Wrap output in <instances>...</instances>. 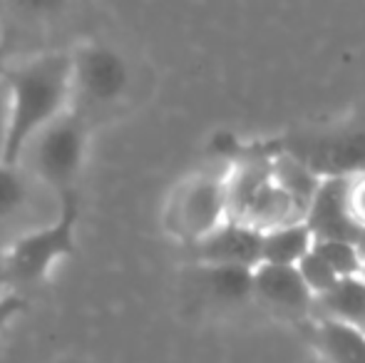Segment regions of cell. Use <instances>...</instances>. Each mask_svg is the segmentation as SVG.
Wrapping results in <instances>:
<instances>
[{
	"instance_id": "obj_6",
	"label": "cell",
	"mask_w": 365,
	"mask_h": 363,
	"mask_svg": "<svg viewBox=\"0 0 365 363\" xmlns=\"http://www.w3.org/2000/svg\"><path fill=\"white\" fill-rule=\"evenodd\" d=\"M130 83V73L120 53L100 43H87L73 53L75 97L90 105H110L120 100Z\"/></svg>"
},
{
	"instance_id": "obj_3",
	"label": "cell",
	"mask_w": 365,
	"mask_h": 363,
	"mask_svg": "<svg viewBox=\"0 0 365 363\" xmlns=\"http://www.w3.org/2000/svg\"><path fill=\"white\" fill-rule=\"evenodd\" d=\"M87 157V122L73 107L38 132L20 155L30 175L55 197L75 192V182Z\"/></svg>"
},
{
	"instance_id": "obj_9",
	"label": "cell",
	"mask_w": 365,
	"mask_h": 363,
	"mask_svg": "<svg viewBox=\"0 0 365 363\" xmlns=\"http://www.w3.org/2000/svg\"><path fill=\"white\" fill-rule=\"evenodd\" d=\"M202 267H239L254 272L261 264L264 232L226 219L207 239L194 247Z\"/></svg>"
},
{
	"instance_id": "obj_8",
	"label": "cell",
	"mask_w": 365,
	"mask_h": 363,
	"mask_svg": "<svg viewBox=\"0 0 365 363\" xmlns=\"http://www.w3.org/2000/svg\"><path fill=\"white\" fill-rule=\"evenodd\" d=\"M254 299L286 319H311L316 304L298 267L274 264H259L254 269Z\"/></svg>"
},
{
	"instance_id": "obj_19",
	"label": "cell",
	"mask_w": 365,
	"mask_h": 363,
	"mask_svg": "<svg viewBox=\"0 0 365 363\" xmlns=\"http://www.w3.org/2000/svg\"><path fill=\"white\" fill-rule=\"evenodd\" d=\"M10 85L8 78L0 75V162L5 157V147H8V137H10Z\"/></svg>"
},
{
	"instance_id": "obj_7",
	"label": "cell",
	"mask_w": 365,
	"mask_h": 363,
	"mask_svg": "<svg viewBox=\"0 0 365 363\" xmlns=\"http://www.w3.org/2000/svg\"><path fill=\"white\" fill-rule=\"evenodd\" d=\"M303 222L316 242H348L365 254V229L356 222L348 204V177H323Z\"/></svg>"
},
{
	"instance_id": "obj_14",
	"label": "cell",
	"mask_w": 365,
	"mask_h": 363,
	"mask_svg": "<svg viewBox=\"0 0 365 363\" xmlns=\"http://www.w3.org/2000/svg\"><path fill=\"white\" fill-rule=\"evenodd\" d=\"M271 167H274V177L279 187L289 194L291 202L301 209L303 219H306V212L316 197L318 187H321L323 177L316 170H311L306 162L298 160L296 155H286V152L271 157Z\"/></svg>"
},
{
	"instance_id": "obj_11",
	"label": "cell",
	"mask_w": 365,
	"mask_h": 363,
	"mask_svg": "<svg viewBox=\"0 0 365 363\" xmlns=\"http://www.w3.org/2000/svg\"><path fill=\"white\" fill-rule=\"evenodd\" d=\"M38 184L23 165L0 162V232H10L15 222H23L33 212Z\"/></svg>"
},
{
	"instance_id": "obj_17",
	"label": "cell",
	"mask_w": 365,
	"mask_h": 363,
	"mask_svg": "<svg viewBox=\"0 0 365 363\" xmlns=\"http://www.w3.org/2000/svg\"><path fill=\"white\" fill-rule=\"evenodd\" d=\"M298 272H301L303 276V281H306V286L311 289V294L316 296H323V294H328V291L333 289V286L338 284V274L333 272L331 267H328L326 262H323L321 257H318L316 252H308L306 257H303V262L298 264Z\"/></svg>"
},
{
	"instance_id": "obj_5",
	"label": "cell",
	"mask_w": 365,
	"mask_h": 363,
	"mask_svg": "<svg viewBox=\"0 0 365 363\" xmlns=\"http://www.w3.org/2000/svg\"><path fill=\"white\" fill-rule=\"evenodd\" d=\"M226 219V170L199 172L182 180L164 209L169 234L192 247L207 239Z\"/></svg>"
},
{
	"instance_id": "obj_1",
	"label": "cell",
	"mask_w": 365,
	"mask_h": 363,
	"mask_svg": "<svg viewBox=\"0 0 365 363\" xmlns=\"http://www.w3.org/2000/svg\"><path fill=\"white\" fill-rule=\"evenodd\" d=\"M10 85V137L3 162L18 165L28 142L43 127L73 110V55L48 53L28 60L8 75Z\"/></svg>"
},
{
	"instance_id": "obj_21",
	"label": "cell",
	"mask_w": 365,
	"mask_h": 363,
	"mask_svg": "<svg viewBox=\"0 0 365 363\" xmlns=\"http://www.w3.org/2000/svg\"><path fill=\"white\" fill-rule=\"evenodd\" d=\"M361 279H363V284H365V267H363V272H361Z\"/></svg>"
},
{
	"instance_id": "obj_10",
	"label": "cell",
	"mask_w": 365,
	"mask_h": 363,
	"mask_svg": "<svg viewBox=\"0 0 365 363\" xmlns=\"http://www.w3.org/2000/svg\"><path fill=\"white\" fill-rule=\"evenodd\" d=\"M311 319L365 331V284L361 276L341 279L328 294L318 296Z\"/></svg>"
},
{
	"instance_id": "obj_15",
	"label": "cell",
	"mask_w": 365,
	"mask_h": 363,
	"mask_svg": "<svg viewBox=\"0 0 365 363\" xmlns=\"http://www.w3.org/2000/svg\"><path fill=\"white\" fill-rule=\"evenodd\" d=\"M202 276L217 299L239 304L254 299V272L239 267H202Z\"/></svg>"
},
{
	"instance_id": "obj_20",
	"label": "cell",
	"mask_w": 365,
	"mask_h": 363,
	"mask_svg": "<svg viewBox=\"0 0 365 363\" xmlns=\"http://www.w3.org/2000/svg\"><path fill=\"white\" fill-rule=\"evenodd\" d=\"M25 299L15 291H8V294H0V331H5L20 314L25 311Z\"/></svg>"
},
{
	"instance_id": "obj_2",
	"label": "cell",
	"mask_w": 365,
	"mask_h": 363,
	"mask_svg": "<svg viewBox=\"0 0 365 363\" xmlns=\"http://www.w3.org/2000/svg\"><path fill=\"white\" fill-rule=\"evenodd\" d=\"M226 212L256 232L303 222V214L279 187L271 157L246 155L226 167Z\"/></svg>"
},
{
	"instance_id": "obj_4",
	"label": "cell",
	"mask_w": 365,
	"mask_h": 363,
	"mask_svg": "<svg viewBox=\"0 0 365 363\" xmlns=\"http://www.w3.org/2000/svg\"><path fill=\"white\" fill-rule=\"evenodd\" d=\"M77 219H80V199L77 189L60 197L58 217L30 232L15 237L3 254V269L18 284H40L48 279L60 259L77 254Z\"/></svg>"
},
{
	"instance_id": "obj_18",
	"label": "cell",
	"mask_w": 365,
	"mask_h": 363,
	"mask_svg": "<svg viewBox=\"0 0 365 363\" xmlns=\"http://www.w3.org/2000/svg\"><path fill=\"white\" fill-rule=\"evenodd\" d=\"M348 204L356 222L365 229V172L348 175Z\"/></svg>"
},
{
	"instance_id": "obj_16",
	"label": "cell",
	"mask_w": 365,
	"mask_h": 363,
	"mask_svg": "<svg viewBox=\"0 0 365 363\" xmlns=\"http://www.w3.org/2000/svg\"><path fill=\"white\" fill-rule=\"evenodd\" d=\"M313 252L338 274V279H353V276H361L365 267V254L361 247L348 242H316L313 244Z\"/></svg>"
},
{
	"instance_id": "obj_12",
	"label": "cell",
	"mask_w": 365,
	"mask_h": 363,
	"mask_svg": "<svg viewBox=\"0 0 365 363\" xmlns=\"http://www.w3.org/2000/svg\"><path fill=\"white\" fill-rule=\"evenodd\" d=\"M313 344L323 363H365V331L316 321Z\"/></svg>"
},
{
	"instance_id": "obj_13",
	"label": "cell",
	"mask_w": 365,
	"mask_h": 363,
	"mask_svg": "<svg viewBox=\"0 0 365 363\" xmlns=\"http://www.w3.org/2000/svg\"><path fill=\"white\" fill-rule=\"evenodd\" d=\"M311 229L306 222L286 224L264 232V252H261V264H274V267H298L308 252L313 249Z\"/></svg>"
}]
</instances>
